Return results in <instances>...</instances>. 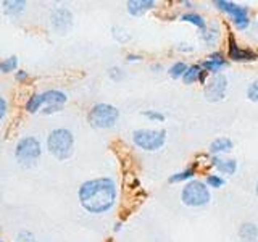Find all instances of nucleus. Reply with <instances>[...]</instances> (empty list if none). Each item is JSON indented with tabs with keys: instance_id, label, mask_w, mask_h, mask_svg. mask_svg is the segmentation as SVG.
Wrapping results in <instances>:
<instances>
[{
	"instance_id": "obj_17",
	"label": "nucleus",
	"mask_w": 258,
	"mask_h": 242,
	"mask_svg": "<svg viewBox=\"0 0 258 242\" xmlns=\"http://www.w3.org/2000/svg\"><path fill=\"white\" fill-rule=\"evenodd\" d=\"M202 67L200 65H194V67H189L187 68V71L184 73V76H182V79H184V83L185 84H192V83H196V81H199L200 79V75H202Z\"/></svg>"
},
{
	"instance_id": "obj_25",
	"label": "nucleus",
	"mask_w": 258,
	"mask_h": 242,
	"mask_svg": "<svg viewBox=\"0 0 258 242\" xmlns=\"http://www.w3.org/2000/svg\"><path fill=\"white\" fill-rule=\"evenodd\" d=\"M247 97H248V100L258 102V79L253 81V83L248 86V89H247Z\"/></svg>"
},
{
	"instance_id": "obj_18",
	"label": "nucleus",
	"mask_w": 258,
	"mask_h": 242,
	"mask_svg": "<svg viewBox=\"0 0 258 242\" xmlns=\"http://www.w3.org/2000/svg\"><path fill=\"white\" fill-rule=\"evenodd\" d=\"M181 20H182V21H187V23H190V24H194V26H197L200 31H204V32H205L207 23H205V20H204V16H200V15H197V13H185V15L181 16Z\"/></svg>"
},
{
	"instance_id": "obj_19",
	"label": "nucleus",
	"mask_w": 258,
	"mask_h": 242,
	"mask_svg": "<svg viewBox=\"0 0 258 242\" xmlns=\"http://www.w3.org/2000/svg\"><path fill=\"white\" fill-rule=\"evenodd\" d=\"M44 107V97L42 94H34L29 97V100L26 102V110L29 113H36L39 110H42Z\"/></svg>"
},
{
	"instance_id": "obj_6",
	"label": "nucleus",
	"mask_w": 258,
	"mask_h": 242,
	"mask_svg": "<svg viewBox=\"0 0 258 242\" xmlns=\"http://www.w3.org/2000/svg\"><path fill=\"white\" fill-rule=\"evenodd\" d=\"M40 142L36 137H23V139L16 144L15 157L23 166H32L40 157Z\"/></svg>"
},
{
	"instance_id": "obj_23",
	"label": "nucleus",
	"mask_w": 258,
	"mask_h": 242,
	"mask_svg": "<svg viewBox=\"0 0 258 242\" xmlns=\"http://www.w3.org/2000/svg\"><path fill=\"white\" fill-rule=\"evenodd\" d=\"M194 168H189V169H185V171H181V173H176L173 174L171 177H169V183H181V181H185V179H189V177L194 176Z\"/></svg>"
},
{
	"instance_id": "obj_32",
	"label": "nucleus",
	"mask_w": 258,
	"mask_h": 242,
	"mask_svg": "<svg viewBox=\"0 0 258 242\" xmlns=\"http://www.w3.org/2000/svg\"><path fill=\"white\" fill-rule=\"evenodd\" d=\"M0 242H4V240H2V239H0Z\"/></svg>"
},
{
	"instance_id": "obj_13",
	"label": "nucleus",
	"mask_w": 258,
	"mask_h": 242,
	"mask_svg": "<svg viewBox=\"0 0 258 242\" xmlns=\"http://www.w3.org/2000/svg\"><path fill=\"white\" fill-rule=\"evenodd\" d=\"M153 7H155L153 0H133V2H127V12L133 16H139Z\"/></svg>"
},
{
	"instance_id": "obj_5",
	"label": "nucleus",
	"mask_w": 258,
	"mask_h": 242,
	"mask_svg": "<svg viewBox=\"0 0 258 242\" xmlns=\"http://www.w3.org/2000/svg\"><path fill=\"white\" fill-rule=\"evenodd\" d=\"M212 196L205 183L202 181H190L184 186L181 192V200L187 207H204L207 205Z\"/></svg>"
},
{
	"instance_id": "obj_1",
	"label": "nucleus",
	"mask_w": 258,
	"mask_h": 242,
	"mask_svg": "<svg viewBox=\"0 0 258 242\" xmlns=\"http://www.w3.org/2000/svg\"><path fill=\"white\" fill-rule=\"evenodd\" d=\"M78 197L89 213H105L116 202V184L111 177H97L81 184Z\"/></svg>"
},
{
	"instance_id": "obj_2",
	"label": "nucleus",
	"mask_w": 258,
	"mask_h": 242,
	"mask_svg": "<svg viewBox=\"0 0 258 242\" xmlns=\"http://www.w3.org/2000/svg\"><path fill=\"white\" fill-rule=\"evenodd\" d=\"M73 145H75V137H73V133L68 131V129H64V128L53 129V131L47 137L48 152L58 160H67L71 157Z\"/></svg>"
},
{
	"instance_id": "obj_22",
	"label": "nucleus",
	"mask_w": 258,
	"mask_h": 242,
	"mask_svg": "<svg viewBox=\"0 0 258 242\" xmlns=\"http://www.w3.org/2000/svg\"><path fill=\"white\" fill-rule=\"evenodd\" d=\"M4 7H5V12L8 15H16V13L24 10L26 2H4Z\"/></svg>"
},
{
	"instance_id": "obj_20",
	"label": "nucleus",
	"mask_w": 258,
	"mask_h": 242,
	"mask_svg": "<svg viewBox=\"0 0 258 242\" xmlns=\"http://www.w3.org/2000/svg\"><path fill=\"white\" fill-rule=\"evenodd\" d=\"M18 67V58L16 56H8V58L0 62V71L2 73H12Z\"/></svg>"
},
{
	"instance_id": "obj_31",
	"label": "nucleus",
	"mask_w": 258,
	"mask_h": 242,
	"mask_svg": "<svg viewBox=\"0 0 258 242\" xmlns=\"http://www.w3.org/2000/svg\"><path fill=\"white\" fill-rule=\"evenodd\" d=\"M256 196H258V183H256Z\"/></svg>"
},
{
	"instance_id": "obj_30",
	"label": "nucleus",
	"mask_w": 258,
	"mask_h": 242,
	"mask_svg": "<svg viewBox=\"0 0 258 242\" xmlns=\"http://www.w3.org/2000/svg\"><path fill=\"white\" fill-rule=\"evenodd\" d=\"M127 60H141L139 56H136V55H127Z\"/></svg>"
},
{
	"instance_id": "obj_11",
	"label": "nucleus",
	"mask_w": 258,
	"mask_h": 242,
	"mask_svg": "<svg viewBox=\"0 0 258 242\" xmlns=\"http://www.w3.org/2000/svg\"><path fill=\"white\" fill-rule=\"evenodd\" d=\"M229 58L234 62H253L258 58V55L253 50H248V48H240L236 42H234V37H229Z\"/></svg>"
},
{
	"instance_id": "obj_29",
	"label": "nucleus",
	"mask_w": 258,
	"mask_h": 242,
	"mask_svg": "<svg viewBox=\"0 0 258 242\" xmlns=\"http://www.w3.org/2000/svg\"><path fill=\"white\" fill-rule=\"evenodd\" d=\"M28 79V73L26 71H16V81H24Z\"/></svg>"
},
{
	"instance_id": "obj_4",
	"label": "nucleus",
	"mask_w": 258,
	"mask_h": 242,
	"mask_svg": "<svg viewBox=\"0 0 258 242\" xmlns=\"http://www.w3.org/2000/svg\"><path fill=\"white\" fill-rule=\"evenodd\" d=\"M133 141L142 150L155 152L163 147L166 141V131L165 129H137L133 134Z\"/></svg>"
},
{
	"instance_id": "obj_15",
	"label": "nucleus",
	"mask_w": 258,
	"mask_h": 242,
	"mask_svg": "<svg viewBox=\"0 0 258 242\" xmlns=\"http://www.w3.org/2000/svg\"><path fill=\"white\" fill-rule=\"evenodd\" d=\"M239 236L244 242H255L258 237V228L253 223H244L239 229Z\"/></svg>"
},
{
	"instance_id": "obj_8",
	"label": "nucleus",
	"mask_w": 258,
	"mask_h": 242,
	"mask_svg": "<svg viewBox=\"0 0 258 242\" xmlns=\"http://www.w3.org/2000/svg\"><path fill=\"white\" fill-rule=\"evenodd\" d=\"M226 89H228V79L224 75H213L212 79L205 83V97L210 102H220L224 99Z\"/></svg>"
},
{
	"instance_id": "obj_21",
	"label": "nucleus",
	"mask_w": 258,
	"mask_h": 242,
	"mask_svg": "<svg viewBox=\"0 0 258 242\" xmlns=\"http://www.w3.org/2000/svg\"><path fill=\"white\" fill-rule=\"evenodd\" d=\"M187 65L185 63H182V62H177V63H174L171 68H169V75H171V78H174V79H177V78H182L184 76V73L187 71Z\"/></svg>"
},
{
	"instance_id": "obj_10",
	"label": "nucleus",
	"mask_w": 258,
	"mask_h": 242,
	"mask_svg": "<svg viewBox=\"0 0 258 242\" xmlns=\"http://www.w3.org/2000/svg\"><path fill=\"white\" fill-rule=\"evenodd\" d=\"M71 23H73V15L68 8L60 7L52 13V26L55 28V31L61 32V34L70 29Z\"/></svg>"
},
{
	"instance_id": "obj_12",
	"label": "nucleus",
	"mask_w": 258,
	"mask_h": 242,
	"mask_svg": "<svg viewBox=\"0 0 258 242\" xmlns=\"http://www.w3.org/2000/svg\"><path fill=\"white\" fill-rule=\"evenodd\" d=\"M226 67V60L223 58V55L220 52H215L208 56V60H205L202 63V68L208 73H213V75H218V71L223 70Z\"/></svg>"
},
{
	"instance_id": "obj_28",
	"label": "nucleus",
	"mask_w": 258,
	"mask_h": 242,
	"mask_svg": "<svg viewBox=\"0 0 258 242\" xmlns=\"http://www.w3.org/2000/svg\"><path fill=\"white\" fill-rule=\"evenodd\" d=\"M5 113H7V102L4 97L0 95V119L5 116Z\"/></svg>"
},
{
	"instance_id": "obj_27",
	"label": "nucleus",
	"mask_w": 258,
	"mask_h": 242,
	"mask_svg": "<svg viewBox=\"0 0 258 242\" xmlns=\"http://www.w3.org/2000/svg\"><path fill=\"white\" fill-rule=\"evenodd\" d=\"M18 242H34V240H32V236L29 232H20L18 234Z\"/></svg>"
},
{
	"instance_id": "obj_7",
	"label": "nucleus",
	"mask_w": 258,
	"mask_h": 242,
	"mask_svg": "<svg viewBox=\"0 0 258 242\" xmlns=\"http://www.w3.org/2000/svg\"><path fill=\"white\" fill-rule=\"evenodd\" d=\"M215 5L220 8V10L228 13L239 29H245L248 26L250 20H248V8L247 7L236 5L232 2H228V0H218V2H215Z\"/></svg>"
},
{
	"instance_id": "obj_26",
	"label": "nucleus",
	"mask_w": 258,
	"mask_h": 242,
	"mask_svg": "<svg viewBox=\"0 0 258 242\" xmlns=\"http://www.w3.org/2000/svg\"><path fill=\"white\" fill-rule=\"evenodd\" d=\"M144 115L150 118V119H157V121H163L165 119V115L163 113H160V111H155V110H147V111H144Z\"/></svg>"
},
{
	"instance_id": "obj_9",
	"label": "nucleus",
	"mask_w": 258,
	"mask_h": 242,
	"mask_svg": "<svg viewBox=\"0 0 258 242\" xmlns=\"http://www.w3.org/2000/svg\"><path fill=\"white\" fill-rule=\"evenodd\" d=\"M42 97H44V113H53V111H60L61 107L67 102V94L61 92V91H45L42 92Z\"/></svg>"
},
{
	"instance_id": "obj_14",
	"label": "nucleus",
	"mask_w": 258,
	"mask_h": 242,
	"mask_svg": "<svg viewBox=\"0 0 258 242\" xmlns=\"http://www.w3.org/2000/svg\"><path fill=\"white\" fill-rule=\"evenodd\" d=\"M212 165L218 168V171L223 173V174H234L237 169V163L236 160H221L218 157L212 158Z\"/></svg>"
},
{
	"instance_id": "obj_24",
	"label": "nucleus",
	"mask_w": 258,
	"mask_h": 242,
	"mask_svg": "<svg viewBox=\"0 0 258 242\" xmlns=\"http://www.w3.org/2000/svg\"><path fill=\"white\" fill-rule=\"evenodd\" d=\"M207 184L210 186V188H213V189H220L221 186L224 184V179L221 176H218V174H208L207 176Z\"/></svg>"
},
{
	"instance_id": "obj_3",
	"label": "nucleus",
	"mask_w": 258,
	"mask_h": 242,
	"mask_svg": "<svg viewBox=\"0 0 258 242\" xmlns=\"http://www.w3.org/2000/svg\"><path fill=\"white\" fill-rule=\"evenodd\" d=\"M89 123L94 128L99 129H107L115 126V123L119 118V110L116 107H113L110 103H97L89 111Z\"/></svg>"
},
{
	"instance_id": "obj_16",
	"label": "nucleus",
	"mask_w": 258,
	"mask_h": 242,
	"mask_svg": "<svg viewBox=\"0 0 258 242\" xmlns=\"http://www.w3.org/2000/svg\"><path fill=\"white\" fill-rule=\"evenodd\" d=\"M232 149V142L228 137H218L212 144H210V152L212 153H221V152H229Z\"/></svg>"
}]
</instances>
